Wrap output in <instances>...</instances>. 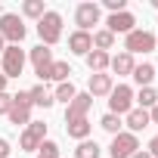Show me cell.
<instances>
[{
    "label": "cell",
    "instance_id": "cell-1",
    "mask_svg": "<svg viewBox=\"0 0 158 158\" xmlns=\"http://www.w3.org/2000/svg\"><path fill=\"white\" fill-rule=\"evenodd\" d=\"M25 34H28V28H25L19 13H3L0 16V37L6 40V47H19L25 40Z\"/></svg>",
    "mask_w": 158,
    "mask_h": 158
},
{
    "label": "cell",
    "instance_id": "cell-2",
    "mask_svg": "<svg viewBox=\"0 0 158 158\" xmlns=\"http://www.w3.org/2000/svg\"><path fill=\"white\" fill-rule=\"evenodd\" d=\"M31 96H28V90H19V93H13V106H10V112H6V118H10V124H16V127H28L31 124Z\"/></svg>",
    "mask_w": 158,
    "mask_h": 158
},
{
    "label": "cell",
    "instance_id": "cell-3",
    "mask_svg": "<svg viewBox=\"0 0 158 158\" xmlns=\"http://www.w3.org/2000/svg\"><path fill=\"white\" fill-rule=\"evenodd\" d=\"M37 34H40V44H44V47L59 44V37H62V16H59L56 10H47L44 19L37 22Z\"/></svg>",
    "mask_w": 158,
    "mask_h": 158
},
{
    "label": "cell",
    "instance_id": "cell-4",
    "mask_svg": "<svg viewBox=\"0 0 158 158\" xmlns=\"http://www.w3.org/2000/svg\"><path fill=\"white\" fill-rule=\"evenodd\" d=\"M124 53L136 56V53H155V34L146 28H133L130 34H124Z\"/></svg>",
    "mask_w": 158,
    "mask_h": 158
},
{
    "label": "cell",
    "instance_id": "cell-5",
    "mask_svg": "<svg viewBox=\"0 0 158 158\" xmlns=\"http://www.w3.org/2000/svg\"><path fill=\"white\" fill-rule=\"evenodd\" d=\"M0 59H3V62H0V65H3L0 71H3V74H6V81H10V77H22L25 62H28V53H25L22 47H6Z\"/></svg>",
    "mask_w": 158,
    "mask_h": 158
},
{
    "label": "cell",
    "instance_id": "cell-6",
    "mask_svg": "<svg viewBox=\"0 0 158 158\" xmlns=\"http://www.w3.org/2000/svg\"><path fill=\"white\" fill-rule=\"evenodd\" d=\"M133 109V87H127V84H118V87H112V93H109V112L112 115H127Z\"/></svg>",
    "mask_w": 158,
    "mask_h": 158
},
{
    "label": "cell",
    "instance_id": "cell-7",
    "mask_svg": "<svg viewBox=\"0 0 158 158\" xmlns=\"http://www.w3.org/2000/svg\"><path fill=\"white\" fill-rule=\"evenodd\" d=\"M99 19H102V10H99V3H77L74 6V25H77V31H90L93 25H99Z\"/></svg>",
    "mask_w": 158,
    "mask_h": 158
},
{
    "label": "cell",
    "instance_id": "cell-8",
    "mask_svg": "<svg viewBox=\"0 0 158 158\" xmlns=\"http://www.w3.org/2000/svg\"><path fill=\"white\" fill-rule=\"evenodd\" d=\"M44 139H47V124H44V121H31V124L22 130V136H19V149H22V152H37Z\"/></svg>",
    "mask_w": 158,
    "mask_h": 158
},
{
    "label": "cell",
    "instance_id": "cell-9",
    "mask_svg": "<svg viewBox=\"0 0 158 158\" xmlns=\"http://www.w3.org/2000/svg\"><path fill=\"white\" fill-rule=\"evenodd\" d=\"M133 152H139V139L127 130H121L118 136H112V146H109V155L112 158H130Z\"/></svg>",
    "mask_w": 158,
    "mask_h": 158
},
{
    "label": "cell",
    "instance_id": "cell-10",
    "mask_svg": "<svg viewBox=\"0 0 158 158\" xmlns=\"http://www.w3.org/2000/svg\"><path fill=\"white\" fill-rule=\"evenodd\" d=\"M106 31H112V34H130L133 28H136V16L130 13V10H124V13H112L109 19H106Z\"/></svg>",
    "mask_w": 158,
    "mask_h": 158
},
{
    "label": "cell",
    "instance_id": "cell-11",
    "mask_svg": "<svg viewBox=\"0 0 158 158\" xmlns=\"http://www.w3.org/2000/svg\"><path fill=\"white\" fill-rule=\"evenodd\" d=\"M37 77H40V84H47V81L65 84V81H71V65H68V62H62V59H53V65H50V68H44Z\"/></svg>",
    "mask_w": 158,
    "mask_h": 158
},
{
    "label": "cell",
    "instance_id": "cell-12",
    "mask_svg": "<svg viewBox=\"0 0 158 158\" xmlns=\"http://www.w3.org/2000/svg\"><path fill=\"white\" fill-rule=\"evenodd\" d=\"M90 106H93V96L90 93H77L68 106H65V121H77V118H87V112H90Z\"/></svg>",
    "mask_w": 158,
    "mask_h": 158
},
{
    "label": "cell",
    "instance_id": "cell-13",
    "mask_svg": "<svg viewBox=\"0 0 158 158\" xmlns=\"http://www.w3.org/2000/svg\"><path fill=\"white\" fill-rule=\"evenodd\" d=\"M112 87H115V77H112L109 71H102V74H90V81H87V93H90L93 99H96V96H109Z\"/></svg>",
    "mask_w": 158,
    "mask_h": 158
},
{
    "label": "cell",
    "instance_id": "cell-14",
    "mask_svg": "<svg viewBox=\"0 0 158 158\" xmlns=\"http://www.w3.org/2000/svg\"><path fill=\"white\" fill-rule=\"evenodd\" d=\"M68 50H71L74 56H87V53L93 50V34H90V31H71V34H68Z\"/></svg>",
    "mask_w": 158,
    "mask_h": 158
},
{
    "label": "cell",
    "instance_id": "cell-15",
    "mask_svg": "<svg viewBox=\"0 0 158 158\" xmlns=\"http://www.w3.org/2000/svg\"><path fill=\"white\" fill-rule=\"evenodd\" d=\"M28 59H31V65H34V74H40L44 68H50V65H53V50H50V47H44V44H37V47H31V50H28Z\"/></svg>",
    "mask_w": 158,
    "mask_h": 158
},
{
    "label": "cell",
    "instance_id": "cell-16",
    "mask_svg": "<svg viewBox=\"0 0 158 158\" xmlns=\"http://www.w3.org/2000/svg\"><path fill=\"white\" fill-rule=\"evenodd\" d=\"M124 124H127V133H133V136H136L139 130H146V127H149V112L133 106V109L124 115Z\"/></svg>",
    "mask_w": 158,
    "mask_h": 158
},
{
    "label": "cell",
    "instance_id": "cell-17",
    "mask_svg": "<svg viewBox=\"0 0 158 158\" xmlns=\"http://www.w3.org/2000/svg\"><path fill=\"white\" fill-rule=\"evenodd\" d=\"M90 130H93L90 118H77V121H65V133H68L71 139H77V143L90 139Z\"/></svg>",
    "mask_w": 158,
    "mask_h": 158
},
{
    "label": "cell",
    "instance_id": "cell-18",
    "mask_svg": "<svg viewBox=\"0 0 158 158\" xmlns=\"http://www.w3.org/2000/svg\"><path fill=\"white\" fill-rule=\"evenodd\" d=\"M109 68L118 74V77H127V74H133V68H136V62H133V56L130 53H118V56H112V62H109Z\"/></svg>",
    "mask_w": 158,
    "mask_h": 158
},
{
    "label": "cell",
    "instance_id": "cell-19",
    "mask_svg": "<svg viewBox=\"0 0 158 158\" xmlns=\"http://www.w3.org/2000/svg\"><path fill=\"white\" fill-rule=\"evenodd\" d=\"M84 59H87V68H90L93 74H102V71H109V62H112V56H109V53H102V50H90Z\"/></svg>",
    "mask_w": 158,
    "mask_h": 158
},
{
    "label": "cell",
    "instance_id": "cell-20",
    "mask_svg": "<svg viewBox=\"0 0 158 158\" xmlns=\"http://www.w3.org/2000/svg\"><path fill=\"white\" fill-rule=\"evenodd\" d=\"M28 96H31V106H37V109H53V106H56L53 93H50L44 84H34V87L28 90Z\"/></svg>",
    "mask_w": 158,
    "mask_h": 158
},
{
    "label": "cell",
    "instance_id": "cell-21",
    "mask_svg": "<svg viewBox=\"0 0 158 158\" xmlns=\"http://www.w3.org/2000/svg\"><path fill=\"white\" fill-rule=\"evenodd\" d=\"M133 102H136V109H152V106H158V90L155 87H139V93H133Z\"/></svg>",
    "mask_w": 158,
    "mask_h": 158
},
{
    "label": "cell",
    "instance_id": "cell-22",
    "mask_svg": "<svg viewBox=\"0 0 158 158\" xmlns=\"http://www.w3.org/2000/svg\"><path fill=\"white\" fill-rule=\"evenodd\" d=\"M155 71H158V68H155L152 62H143V65H136V68H133V74H130V77H133V81H136L139 87H152V77H155Z\"/></svg>",
    "mask_w": 158,
    "mask_h": 158
},
{
    "label": "cell",
    "instance_id": "cell-23",
    "mask_svg": "<svg viewBox=\"0 0 158 158\" xmlns=\"http://www.w3.org/2000/svg\"><path fill=\"white\" fill-rule=\"evenodd\" d=\"M99 155H102V149H99L96 139H84V143H77V149H74V158H99Z\"/></svg>",
    "mask_w": 158,
    "mask_h": 158
},
{
    "label": "cell",
    "instance_id": "cell-24",
    "mask_svg": "<svg viewBox=\"0 0 158 158\" xmlns=\"http://www.w3.org/2000/svg\"><path fill=\"white\" fill-rule=\"evenodd\" d=\"M112 47H115V34H112V31H106V28L93 31V50H102V53H109Z\"/></svg>",
    "mask_w": 158,
    "mask_h": 158
},
{
    "label": "cell",
    "instance_id": "cell-25",
    "mask_svg": "<svg viewBox=\"0 0 158 158\" xmlns=\"http://www.w3.org/2000/svg\"><path fill=\"white\" fill-rule=\"evenodd\" d=\"M44 13H47V6H44V0H25L22 3V16L25 19H44Z\"/></svg>",
    "mask_w": 158,
    "mask_h": 158
},
{
    "label": "cell",
    "instance_id": "cell-26",
    "mask_svg": "<svg viewBox=\"0 0 158 158\" xmlns=\"http://www.w3.org/2000/svg\"><path fill=\"white\" fill-rule=\"evenodd\" d=\"M74 96H77V90H74V84H71V81L56 84V90H53V99H56V102H65V106H68Z\"/></svg>",
    "mask_w": 158,
    "mask_h": 158
},
{
    "label": "cell",
    "instance_id": "cell-27",
    "mask_svg": "<svg viewBox=\"0 0 158 158\" xmlns=\"http://www.w3.org/2000/svg\"><path fill=\"white\" fill-rule=\"evenodd\" d=\"M99 127H102L106 133H112V136H118L124 124H121V118H118V115H112V112H106V115L99 118Z\"/></svg>",
    "mask_w": 158,
    "mask_h": 158
},
{
    "label": "cell",
    "instance_id": "cell-28",
    "mask_svg": "<svg viewBox=\"0 0 158 158\" xmlns=\"http://www.w3.org/2000/svg\"><path fill=\"white\" fill-rule=\"evenodd\" d=\"M37 158H59V143L44 139V143H40V149H37Z\"/></svg>",
    "mask_w": 158,
    "mask_h": 158
},
{
    "label": "cell",
    "instance_id": "cell-29",
    "mask_svg": "<svg viewBox=\"0 0 158 158\" xmlns=\"http://www.w3.org/2000/svg\"><path fill=\"white\" fill-rule=\"evenodd\" d=\"M102 6H106L109 13H124V10H127V0H102Z\"/></svg>",
    "mask_w": 158,
    "mask_h": 158
},
{
    "label": "cell",
    "instance_id": "cell-30",
    "mask_svg": "<svg viewBox=\"0 0 158 158\" xmlns=\"http://www.w3.org/2000/svg\"><path fill=\"white\" fill-rule=\"evenodd\" d=\"M10 106H13V93H6V90H3V93H0V115H6V112H10Z\"/></svg>",
    "mask_w": 158,
    "mask_h": 158
},
{
    "label": "cell",
    "instance_id": "cell-31",
    "mask_svg": "<svg viewBox=\"0 0 158 158\" xmlns=\"http://www.w3.org/2000/svg\"><path fill=\"white\" fill-rule=\"evenodd\" d=\"M146 152H149L152 158H158V133H155V136L149 139V146H146Z\"/></svg>",
    "mask_w": 158,
    "mask_h": 158
},
{
    "label": "cell",
    "instance_id": "cell-32",
    "mask_svg": "<svg viewBox=\"0 0 158 158\" xmlns=\"http://www.w3.org/2000/svg\"><path fill=\"white\" fill-rule=\"evenodd\" d=\"M10 139H3V136H0V158H10Z\"/></svg>",
    "mask_w": 158,
    "mask_h": 158
},
{
    "label": "cell",
    "instance_id": "cell-33",
    "mask_svg": "<svg viewBox=\"0 0 158 158\" xmlns=\"http://www.w3.org/2000/svg\"><path fill=\"white\" fill-rule=\"evenodd\" d=\"M149 124H158V106L149 109Z\"/></svg>",
    "mask_w": 158,
    "mask_h": 158
},
{
    "label": "cell",
    "instance_id": "cell-34",
    "mask_svg": "<svg viewBox=\"0 0 158 158\" xmlns=\"http://www.w3.org/2000/svg\"><path fill=\"white\" fill-rule=\"evenodd\" d=\"M130 158H152V155H149V152H146V149H139V152H133V155H130Z\"/></svg>",
    "mask_w": 158,
    "mask_h": 158
},
{
    "label": "cell",
    "instance_id": "cell-35",
    "mask_svg": "<svg viewBox=\"0 0 158 158\" xmlns=\"http://www.w3.org/2000/svg\"><path fill=\"white\" fill-rule=\"evenodd\" d=\"M3 50H6V40H3V37H0V56H3Z\"/></svg>",
    "mask_w": 158,
    "mask_h": 158
},
{
    "label": "cell",
    "instance_id": "cell-36",
    "mask_svg": "<svg viewBox=\"0 0 158 158\" xmlns=\"http://www.w3.org/2000/svg\"><path fill=\"white\" fill-rule=\"evenodd\" d=\"M155 50H158V34H155Z\"/></svg>",
    "mask_w": 158,
    "mask_h": 158
},
{
    "label": "cell",
    "instance_id": "cell-37",
    "mask_svg": "<svg viewBox=\"0 0 158 158\" xmlns=\"http://www.w3.org/2000/svg\"><path fill=\"white\" fill-rule=\"evenodd\" d=\"M155 74H158V71H155Z\"/></svg>",
    "mask_w": 158,
    "mask_h": 158
}]
</instances>
